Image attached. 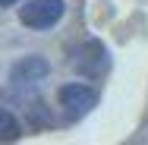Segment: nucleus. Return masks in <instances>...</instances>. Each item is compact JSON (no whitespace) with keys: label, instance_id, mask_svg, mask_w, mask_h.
<instances>
[{"label":"nucleus","instance_id":"f257e3e1","mask_svg":"<svg viewBox=\"0 0 148 145\" xmlns=\"http://www.w3.org/2000/svg\"><path fill=\"white\" fill-rule=\"evenodd\" d=\"M63 13H66L63 0H29L25 6H19L22 25H29V29H35V32L54 29L60 19H63Z\"/></svg>","mask_w":148,"mask_h":145},{"label":"nucleus","instance_id":"f03ea898","mask_svg":"<svg viewBox=\"0 0 148 145\" xmlns=\"http://www.w3.org/2000/svg\"><path fill=\"white\" fill-rule=\"evenodd\" d=\"M107 66H110V54H107V47L101 44V41H85V44H79L76 51H73V69L79 73V76H101V73H107Z\"/></svg>","mask_w":148,"mask_h":145},{"label":"nucleus","instance_id":"7ed1b4c3","mask_svg":"<svg viewBox=\"0 0 148 145\" xmlns=\"http://www.w3.org/2000/svg\"><path fill=\"white\" fill-rule=\"evenodd\" d=\"M47 73H51L47 57H41V54H25V57H19L13 66H10V82H13V85H35V82H41Z\"/></svg>","mask_w":148,"mask_h":145},{"label":"nucleus","instance_id":"20e7f679","mask_svg":"<svg viewBox=\"0 0 148 145\" xmlns=\"http://www.w3.org/2000/svg\"><path fill=\"white\" fill-rule=\"evenodd\" d=\"M60 104L69 111V114H85V111H91L95 104H98V91L91 85H85V82H69V85H63L57 91Z\"/></svg>","mask_w":148,"mask_h":145},{"label":"nucleus","instance_id":"39448f33","mask_svg":"<svg viewBox=\"0 0 148 145\" xmlns=\"http://www.w3.org/2000/svg\"><path fill=\"white\" fill-rule=\"evenodd\" d=\"M19 136H22V123L16 120L13 111L0 107V142H13V139H19Z\"/></svg>","mask_w":148,"mask_h":145},{"label":"nucleus","instance_id":"423d86ee","mask_svg":"<svg viewBox=\"0 0 148 145\" xmlns=\"http://www.w3.org/2000/svg\"><path fill=\"white\" fill-rule=\"evenodd\" d=\"M13 3H19V0H0V10H6V6H13Z\"/></svg>","mask_w":148,"mask_h":145}]
</instances>
